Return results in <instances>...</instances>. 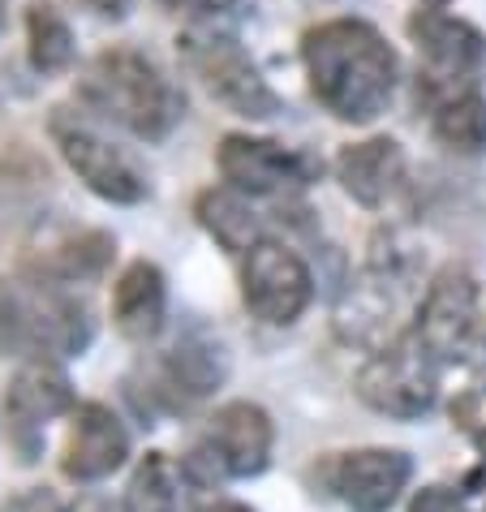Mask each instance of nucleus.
<instances>
[{
    "instance_id": "393cba45",
    "label": "nucleus",
    "mask_w": 486,
    "mask_h": 512,
    "mask_svg": "<svg viewBox=\"0 0 486 512\" xmlns=\"http://www.w3.org/2000/svg\"><path fill=\"white\" fill-rule=\"evenodd\" d=\"M5 512H69L61 504V495H56L52 487H31L22 495H13V500L5 504Z\"/></svg>"
},
{
    "instance_id": "5701e85b",
    "label": "nucleus",
    "mask_w": 486,
    "mask_h": 512,
    "mask_svg": "<svg viewBox=\"0 0 486 512\" xmlns=\"http://www.w3.org/2000/svg\"><path fill=\"white\" fill-rule=\"evenodd\" d=\"M168 13H185V18L194 22H207V18H224V13H233L241 0H160Z\"/></svg>"
},
{
    "instance_id": "dca6fc26",
    "label": "nucleus",
    "mask_w": 486,
    "mask_h": 512,
    "mask_svg": "<svg viewBox=\"0 0 486 512\" xmlns=\"http://www.w3.org/2000/svg\"><path fill=\"white\" fill-rule=\"evenodd\" d=\"M130 457V435H125L121 418L112 414L108 405L87 401L74 409V422H69V439H65V457L61 469L65 478L74 482H99L108 474H117Z\"/></svg>"
},
{
    "instance_id": "9b49d317",
    "label": "nucleus",
    "mask_w": 486,
    "mask_h": 512,
    "mask_svg": "<svg viewBox=\"0 0 486 512\" xmlns=\"http://www.w3.org/2000/svg\"><path fill=\"white\" fill-rule=\"evenodd\" d=\"M241 297L254 319L271 327H289L314 302V276L293 246L267 237L241 259Z\"/></svg>"
},
{
    "instance_id": "6ab92c4d",
    "label": "nucleus",
    "mask_w": 486,
    "mask_h": 512,
    "mask_svg": "<svg viewBox=\"0 0 486 512\" xmlns=\"http://www.w3.org/2000/svg\"><path fill=\"white\" fill-rule=\"evenodd\" d=\"M164 310H168V289L164 272L147 259H134L112 284V323L125 340L147 345L164 332Z\"/></svg>"
},
{
    "instance_id": "b1692460",
    "label": "nucleus",
    "mask_w": 486,
    "mask_h": 512,
    "mask_svg": "<svg viewBox=\"0 0 486 512\" xmlns=\"http://www.w3.org/2000/svg\"><path fill=\"white\" fill-rule=\"evenodd\" d=\"M409 512H469V508H465L461 495L448 491V487H422L418 495H413Z\"/></svg>"
},
{
    "instance_id": "7ed1b4c3",
    "label": "nucleus",
    "mask_w": 486,
    "mask_h": 512,
    "mask_svg": "<svg viewBox=\"0 0 486 512\" xmlns=\"http://www.w3.org/2000/svg\"><path fill=\"white\" fill-rule=\"evenodd\" d=\"M95 340L91 306L44 276L18 272L0 276V358L26 362H65L82 358Z\"/></svg>"
},
{
    "instance_id": "39448f33",
    "label": "nucleus",
    "mask_w": 486,
    "mask_h": 512,
    "mask_svg": "<svg viewBox=\"0 0 486 512\" xmlns=\"http://www.w3.org/2000/svg\"><path fill=\"white\" fill-rule=\"evenodd\" d=\"M271 444H276V426H271L267 409L250 401H228L207 418L203 435L181 457V478L194 487H216L224 478H254L267 469Z\"/></svg>"
},
{
    "instance_id": "f8f14e48",
    "label": "nucleus",
    "mask_w": 486,
    "mask_h": 512,
    "mask_svg": "<svg viewBox=\"0 0 486 512\" xmlns=\"http://www.w3.org/2000/svg\"><path fill=\"white\" fill-rule=\"evenodd\" d=\"M314 478L332 500L353 512H388L413 478V461L400 448H353L332 452L314 465Z\"/></svg>"
},
{
    "instance_id": "412c9836",
    "label": "nucleus",
    "mask_w": 486,
    "mask_h": 512,
    "mask_svg": "<svg viewBox=\"0 0 486 512\" xmlns=\"http://www.w3.org/2000/svg\"><path fill=\"white\" fill-rule=\"evenodd\" d=\"M74 31L65 13L52 0H31L26 5V56L39 74H65L74 65Z\"/></svg>"
},
{
    "instance_id": "4be33fe9",
    "label": "nucleus",
    "mask_w": 486,
    "mask_h": 512,
    "mask_svg": "<svg viewBox=\"0 0 486 512\" xmlns=\"http://www.w3.org/2000/svg\"><path fill=\"white\" fill-rule=\"evenodd\" d=\"M125 512H181V469L164 452H147L125 487Z\"/></svg>"
},
{
    "instance_id": "ddd939ff",
    "label": "nucleus",
    "mask_w": 486,
    "mask_h": 512,
    "mask_svg": "<svg viewBox=\"0 0 486 512\" xmlns=\"http://www.w3.org/2000/svg\"><path fill=\"white\" fill-rule=\"evenodd\" d=\"M74 409V383L52 362H26L5 392V431L22 465H35L44 452L48 422Z\"/></svg>"
},
{
    "instance_id": "f257e3e1",
    "label": "nucleus",
    "mask_w": 486,
    "mask_h": 512,
    "mask_svg": "<svg viewBox=\"0 0 486 512\" xmlns=\"http://www.w3.org/2000/svg\"><path fill=\"white\" fill-rule=\"evenodd\" d=\"M302 65L314 99L345 125H370L396 95L400 61L362 18H327L302 35Z\"/></svg>"
},
{
    "instance_id": "f3484780",
    "label": "nucleus",
    "mask_w": 486,
    "mask_h": 512,
    "mask_svg": "<svg viewBox=\"0 0 486 512\" xmlns=\"http://www.w3.org/2000/svg\"><path fill=\"white\" fill-rule=\"evenodd\" d=\"M117 259V241L104 229H61L44 237V246L26 250L22 259V272L31 276H44V280H56V284H87V280H99Z\"/></svg>"
},
{
    "instance_id": "423d86ee",
    "label": "nucleus",
    "mask_w": 486,
    "mask_h": 512,
    "mask_svg": "<svg viewBox=\"0 0 486 512\" xmlns=\"http://www.w3.org/2000/svg\"><path fill=\"white\" fill-rule=\"evenodd\" d=\"M48 134L56 142V151H61V160L78 173L82 186L91 194H99L104 203L134 207L142 198H151L147 168H142L125 147H117L112 138L99 134V125L87 117V112L56 104L52 117H48Z\"/></svg>"
},
{
    "instance_id": "20e7f679",
    "label": "nucleus",
    "mask_w": 486,
    "mask_h": 512,
    "mask_svg": "<svg viewBox=\"0 0 486 512\" xmlns=\"http://www.w3.org/2000/svg\"><path fill=\"white\" fill-rule=\"evenodd\" d=\"M177 56H181V65L203 82V91L216 99V104H224L233 117L271 121L284 112V99L271 91L259 61H254L233 35L211 31V26H190L185 35H177Z\"/></svg>"
},
{
    "instance_id": "a211bd4d",
    "label": "nucleus",
    "mask_w": 486,
    "mask_h": 512,
    "mask_svg": "<svg viewBox=\"0 0 486 512\" xmlns=\"http://www.w3.org/2000/svg\"><path fill=\"white\" fill-rule=\"evenodd\" d=\"M194 216L203 224L207 237H216V246L228 250V254H246L259 246V241L271 237V220L284 224L280 216H267L259 211V203L246 194H237L233 186H211L194 198Z\"/></svg>"
},
{
    "instance_id": "cd10ccee",
    "label": "nucleus",
    "mask_w": 486,
    "mask_h": 512,
    "mask_svg": "<svg viewBox=\"0 0 486 512\" xmlns=\"http://www.w3.org/2000/svg\"><path fill=\"white\" fill-rule=\"evenodd\" d=\"M426 9H443V5H452V0H422Z\"/></svg>"
},
{
    "instance_id": "6e6552de",
    "label": "nucleus",
    "mask_w": 486,
    "mask_h": 512,
    "mask_svg": "<svg viewBox=\"0 0 486 512\" xmlns=\"http://www.w3.org/2000/svg\"><path fill=\"white\" fill-rule=\"evenodd\" d=\"M439 371L443 366L422 349V340L405 327L383 349H375L362 371H357V396L388 418H422L439 401Z\"/></svg>"
},
{
    "instance_id": "aec40b11",
    "label": "nucleus",
    "mask_w": 486,
    "mask_h": 512,
    "mask_svg": "<svg viewBox=\"0 0 486 512\" xmlns=\"http://www.w3.org/2000/svg\"><path fill=\"white\" fill-rule=\"evenodd\" d=\"M431 112V134L439 147L456 155H482L486 151V95L478 87L443 95Z\"/></svg>"
},
{
    "instance_id": "c756f323",
    "label": "nucleus",
    "mask_w": 486,
    "mask_h": 512,
    "mask_svg": "<svg viewBox=\"0 0 486 512\" xmlns=\"http://www.w3.org/2000/svg\"><path fill=\"white\" fill-rule=\"evenodd\" d=\"M0 26H5V0H0Z\"/></svg>"
},
{
    "instance_id": "7c9ffc66",
    "label": "nucleus",
    "mask_w": 486,
    "mask_h": 512,
    "mask_svg": "<svg viewBox=\"0 0 486 512\" xmlns=\"http://www.w3.org/2000/svg\"><path fill=\"white\" fill-rule=\"evenodd\" d=\"M78 512H104V508H78Z\"/></svg>"
},
{
    "instance_id": "c85d7f7f",
    "label": "nucleus",
    "mask_w": 486,
    "mask_h": 512,
    "mask_svg": "<svg viewBox=\"0 0 486 512\" xmlns=\"http://www.w3.org/2000/svg\"><path fill=\"white\" fill-rule=\"evenodd\" d=\"M474 439H478V448H482V457H486V426H482V431H478Z\"/></svg>"
},
{
    "instance_id": "0eeeda50",
    "label": "nucleus",
    "mask_w": 486,
    "mask_h": 512,
    "mask_svg": "<svg viewBox=\"0 0 486 512\" xmlns=\"http://www.w3.org/2000/svg\"><path fill=\"white\" fill-rule=\"evenodd\" d=\"M405 31L426 61V74H418V104L435 108L443 95L478 87V69L486 65V35L474 22L443 9H413Z\"/></svg>"
},
{
    "instance_id": "1a4fd4ad",
    "label": "nucleus",
    "mask_w": 486,
    "mask_h": 512,
    "mask_svg": "<svg viewBox=\"0 0 486 512\" xmlns=\"http://www.w3.org/2000/svg\"><path fill=\"white\" fill-rule=\"evenodd\" d=\"M216 168L224 186H233L237 194L267 207L297 203V194L319 177V164L306 151H293L276 138H254V134H224L216 147Z\"/></svg>"
},
{
    "instance_id": "4468645a",
    "label": "nucleus",
    "mask_w": 486,
    "mask_h": 512,
    "mask_svg": "<svg viewBox=\"0 0 486 512\" xmlns=\"http://www.w3.org/2000/svg\"><path fill=\"white\" fill-rule=\"evenodd\" d=\"M142 371H147V401L177 414V409L207 401L220 388L228 375V358H224L220 340H211L203 332H185L177 345H168Z\"/></svg>"
},
{
    "instance_id": "9d476101",
    "label": "nucleus",
    "mask_w": 486,
    "mask_h": 512,
    "mask_svg": "<svg viewBox=\"0 0 486 512\" xmlns=\"http://www.w3.org/2000/svg\"><path fill=\"white\" fill-rule=\"evenodd\" d=\"M478 280L469 267L448 263L426 284L418 315H413V336L439 366H456L474 353L478 336Z\"/></svg>"
},
{
    "instance_id": "a878e982",
    "label": "nucleus",
    "mask_w": 486,
    "mask_h": 512,
    "mask_svg": "<svg viewBox=\"0 0 486 512\" xmlns=\"http://www.w3.org/2000/svg\"><path fill=\"white\" fill-rule=\"evenodd\" d=\"M82 9H91L95 18H108V22H125L134 9V0H78Z\"/></svg>"
},
{
    "instance_id": "2eb2a0df",
    "label": "nucleus",
    "mask_w": 486,
    "mask_h": 512,
    "mask_svg": "<svg viewBox=\"0 0 486 512\" xmlns=\"http://www.w3.org/2000/svg\"><path fill=\"white\" fill-rule=\"evenodd\" d=\"M332 168H336L340 190H345L353 203H362L366 211L396 203V198L405 194V181H409L405 151H400V142L388 134L340 147Z\"/></svg>"
},
{
    "instance_id": "bb28decb",
    "label": "nucleus",
    "mask_w": 486,
    "mask_h": 512,
    "mask_svg": "<svg viewBox=\"0 0 486 512\" xmlns=\"http://www.w3.org/2000/svg\"><path fill=\"white\" fill-rule=\"evenodd\" d=\"M198 512H254V508L241 504V500H211V504H203Z\"/></svg>"
},
{
    "instance_id": "f03ea898",
    "label": "nucleus",
    "mask_w": 486,
    "mask_h": 512,
    "mask_svg": "<svg viewBox=\"0 0 486 512\" xmlns=\"http://www.w3.org/2000/svg\"><path fill=\"white\" fill-rule=\"evenodd\" d=\"M78 104L142 142H164L185 121V91L147 52L130 44L99 48L78 78Z\"/></svg>"
}]
</instances>
